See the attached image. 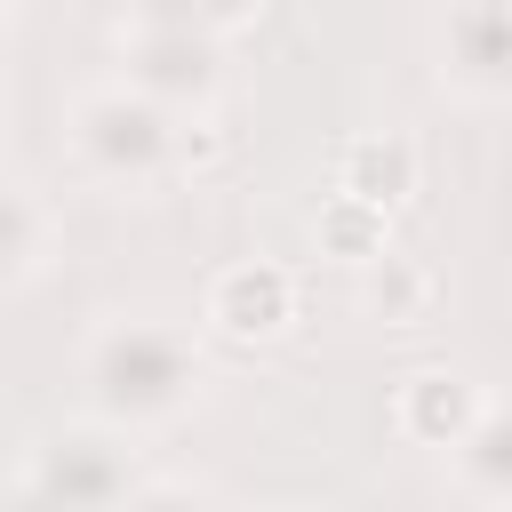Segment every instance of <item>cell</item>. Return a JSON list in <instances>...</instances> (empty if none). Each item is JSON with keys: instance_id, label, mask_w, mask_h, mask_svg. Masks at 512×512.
<instances>
[{"instance_id": "6da1fadb", "label": "cell", "mask_w": 512, "mask_h": 512, "mask_svg": "<svg viewBox=\"0 0 512 512\" xmlns=\"http://www.w3.org/2000/svg\"><path fill=\"white\" fill-rule=\"evenodd\" d=\"M72 384H80L88 416L152 440V432L192 424V408L216 384V360H208L200 320H176L160 304H104V312H88V328L72 344Z\"/></svg>"}, {"instance_id": "7a4b0ae2", "label": "cell", "mask_w": 512, "mask_h": 512, "mask_svg": "<svg viewBox=\"0 0 512 512\" xmlns=\"http://www.w3.org/2000/svg\"><path fill=\"white\" fill-rule=\"evenodd\" d=\"M64 160L88 192L152 200L176 176V112L128 80H96L64 104Z\"/></svg>"}, {"instance_id": "3957f363", "label": "cell", "mask_w": 512, "mask_h": 512, "mask_svg": "<svg viewBox=\"0 0 512 512\" xmlns=\"http://www.w3.org/2000/svg\"><path fill=\"white\" fill-rule=\"evenodd\" d=\"M136 472H144L136 432L80 408L16 448V464L0 472V504H128Z\"/></svg>"}, {"instance_id": "277c9868", "label": "cell", "mask_w": 512, "mask_h": 512, "mask_svg": "<svg viewBox=\"0 0 512 512\" xmlns=\"http://www.w3.org/2000/svg\"><path fill=\"white\" fill-rule=\"evenodd\" d=\"M112 80L144 88V96L168 104V112H216L232 72H224V40H208V32L184 24V16L136 8V16L112 24Z\"/></svg>"}, {"instance_id": "5b68a950", "label": "cell", "mask_w": 512, "mask_h": 512, "mask_svg": "<svg viewBox=\"0 0 512 512\" xmlns=\"http://www.w3.org/2000/svg\"><path fill=\"white\" fill-rule=\"evenodd\" d=\"M432 88L464 112H504V96H512L504 0H448L432 16Z\"/></svg>"}, {"instance_id": "8992f818", "label": "cell", "mask_w": 512, "mask_h": 512, "mask_svg": "<svg viewBox=\"0 0 512 512\" xmlns=\"http://www.w3.org/2000/svg\"><path fill=\"white\" fill-rule=\"evenodd\" d=\"M296 304H304V296H296V272H288V264H272V256H232V264H216L208 288H200V336L256 352V344H280V336L296 328Z\"/></svg>"}, {"instance_id": "52a82bcc", "label": "cell", "mask_w": 512, "mask_h": 512, "mask_svg": "<svg viewBox=\"0 0 512 512\" xmlns=\"http://www.w3.org/2000/svg\"><path fill=\"white\" fill-rule=\"evenodd\" d=\"M480 400H488V384L472 376V368H448V360H424V368H408L400 384H392V432H400V448H424V456H440L472 416H480Z\"/></svg>"}, {"instance_id": "ba28073f", "label": "cell", "mask_w": 512, "mask_h": 512, "mask_svg": "<svg viewBox=\"0 0 512 512\" xmlns=\"http://www.w3.org/2000/svg\"><path fill=\"white\" fill-rule=\"evenodd\" d=\"M416 184H424V152H416L408 128H360V136L336 144V192L400 216V208L416 200Z\"/></svg>"}, {"instance_id": "9c48e42d", "label": "cell", "mask_w": 512, "mask_h": 512, "mask_svg": "<svg viewBox=\"0 0 512 512\" xmlns=\"http://www.w3.org/2000/svg\"><path fill=\"white\" fill-rule=\"evenodd\" d=\"M440 464H448V496H464L472 512H504V504H512V416H504L496 392H488L480 416L440 448Z\"/></svg>"}, {"instance_id": "30bf717a", "label": "cell", "mask_w": 512, "mask_h": 512, "mask_svg": "<svg viewBox=\"0 0 512 512\" xmlns=\"http://www.w3.org/2000/svg\"><path fill=\"white\" fill-rule=\"evenodd\" d=\"M56 256H64V216H56V200H48L40 184H24V176L0 168V288L40 280Z\"/></svg>"}, {"instance_id": "8fae6325", "label": "cell", "mask_w": 512, "mask_h": 512, "mask_svg": "<svg viewBox=\"0 0 512 512\" xmlns=\"http://www.w3.org/2000/svg\"><path fill=\"white\" fill-rule=\"evenodd\" d=\"M432 272L416 264V256H400V248H376L368 264H352V304L376 320V328H424V312H432Z\"/></svg>"}, {"instance_id": "7c38bea8", "label": "cell", "mask_w": 512, "mask_h": 512, "mask_svg": "<svg viewBox=\"0 0 512 512\" xmlns=\"http://www.w3.org/2000/svg\"><path fill=\"white\" fill-rule=\"evenodd\" d=\"M312 248L336 256V264H368L376 248H392V216L368 208V200H352V192H328L320 216H312Z\"/></svg>"}, {"instance_id": "4fadbf2b", "label": "cell", "mask_w": 512, "mask_h": 512, "mask_svg": "<svg viewBox=\"0 0 512 512\" xmlns=\"http://www.w3.org/2000/svg\"><path fill=\"white\" fill-rule=\"evenodd\" d=\"M152 16H184V24H200L208 40H240V32H256L264 24V0H144Z\"/></svg>"}, {"instance_id": "5bb4252c", "label": "cell", "mask_w": 512, "mask_h": 512, "mask_svg": "<svg viewBox=\"0 0 512 512\" xmlns=\"http://www.w3.org/2000/svg\"><path fill=\"white\" fill-rule=\"evenodd\" d=\"M224 152H232L224 104H216V112H176V176H208Z\"/></svg>"}, {"instance_id": "9a60e30c", "label": "cell", "mask_w": 512, "mask_h": 512, "mask_svg": "<svg viewBox=\"0 0 512 512\" xmlns=\"http://www.w3.org/2000/svg\"><path fill=\"white\" fill-rule=\"evenodd\" d=\"M216 496L224 488L200 472H136V488H128V504H216Z\"/></svg>"}, {"instance_id": "2e32d148", "label": "cell", "mask_w": 512, "mask_h": 512, "mask_svg": "<svg viewBox=\"0 0 512 512\" xmlns=\"http://www.w3.org/2000/svg\"><path fill=\"white\" fill-rule=\"evenodd\" d=\"M8 120H16V104H8V80H0V152H8Z\"/></svg>"}, {"instance_id": "e0dca14e", "label": "cell", "mask_w": 512, "mask_h": 512, "mask_svg": "<svg viewBox=\"0 0 512 512\" xmlns=\"http://www.w3.org/2000/svg\"><path fill=\"white\" fill-rule=\"evenodd\" d=\"M0 40H8V16H0Z\"/></svg>"}, {"instance_id": "ac0fdd59", "label": "cell", "mask_w": 512, "mask_h": 512, "mask_svg": "<svg viewBox=\"0 0 512 512\" xmlns=\"http://www.w3.org/2000/svg\"><path fill=\"white\" fill-rule=\"evenodd\" d=\"M8 8H16V0H0V16H8Z\"/></svg>"}]
</instances>
